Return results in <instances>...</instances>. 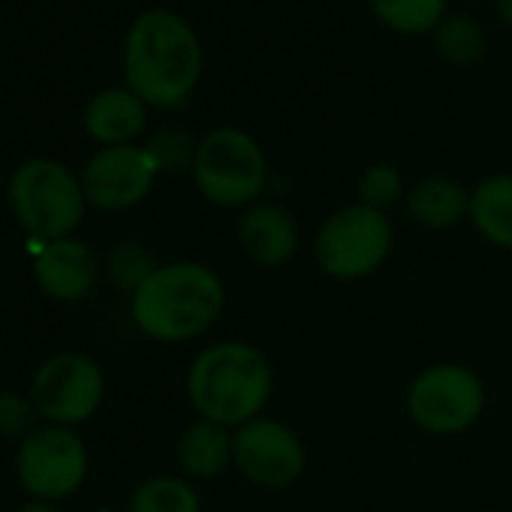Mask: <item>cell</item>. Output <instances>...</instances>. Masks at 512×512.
<instances>
[{
	"instance_id": "obj_1",
	"label": "cell",
	"mask_w": 512,
	"mask_h": 512,
	"mask_svg": "<svg viewBox=\"0 0 512 512\" xmlns=\"http://www.w3.org/2000/svg\"><path fill=\"white\" fill-rule=\"evenodd\" d=\"M202 76V46L193 28L172 10L142 13L124 43L127 88L157 109L181 106Z\"/></svg>"
},
{
	"instance_id": "obj_2",
	"label": "cell",
	"mask_w": 512,
	"mask_h": 512,
	"mask_svg": "<svg viewBox=\"0 0 512 512\" xmlns=\"http://www.w3.org/2000/svg\"><path fill=\"white\" fill-rule=\"evenodd\" d=\"M226 308V287L214 269L193 260L157 266L130 296L139 332L160 344L202 338Z\"/></svg>"
},
{
	"instance_id": "obj_3",
	"label": "cell",
	"mask_w": 512,
	"mask_h": 512,
	"mask_svg": "<svg viewBox=\"0 0 512 512\" xmlns=\"http://www.w3.org/2000/svg\"><path fill=\"white\" fill-rule=\"evenodd\" d=\"M272 386L275 377L266 353L238 338L205 347L187 371V398L199 419L232 431L263 416Z\"/></svg>"
},
{
	"instance_id": "obj_4",
	"label": "cell",
	"mask_w": 512,
	"mask_h": 512,
	"mask_svg": "<svg viewBox=\"0 0 512 512\" xmlns=\"http://www.w3.org/2000/svg\"><path fill=\"white\" fill-rule=\"evenodd\" d=\"M7 196L16 220L46 244L70 238L88 208L82 178L49 157L25 160L13 172Z\"/></svg>"
},
{
	"instance_id": "obj_5",
	"label": "cell",
	"mask_w": 512,
	"mask_h": 512,
	"mask_svg": "<svg viewBox=\"0 0 512 512\" xmlns=\"http://www.w3.org/2000/svg\"><path fill=\"white\" fill-rule=\"evenodd\" d=\"M190 172L199 193L220 208H250L269 184L266 151L250 133L235 127L202 136Z\"/></svg>"
},
{
	"instance_id": "obj_6",
	"label": "cell",
	"mask_w": 512,
	"mask_h": 512,
	"mask_svg": "<svg viewBox=\"0 0 512 512\" xmlns=\"http://www.w3.org/2000/svg\"><path fill=\"white\" fill-rule=\"evenodd\" d=\"M392 241L395 229L389 214L353 202L323 220L314 241V260L335 281H362L389 260Z\"/></svg>"
},
{
	"instance_id": "obj_7",
	"label": "cell",
	"mask_w": 512,
	"mask_h": 512,
	"mask_svg": "<svg viewBox=\"0 0 512 512\" xmlns=\"http://www.w3.org/2000/svg\"><path fill=\"white\" fill-rule=\"evenodd\" d=\"M407 413L413 425L434 437H452L485 413V386L476 371L458 362L428 365L407 386Z\"/></svg>"
},
{
	"instance_id": "obj_8",
	"label": "cell",
	"mask_w": 512,
	"mask_h": 512,
	"mask_svg": "<svg viewBox=\"0 0 512 512\" xmlns=\"http://www.w3.org/2000/svg\"><path fill=\"white\" fill-rule=\"evenodd\" d=\"M16 476L34 500H64L88 479V446L76 428L46 422L19 443Z\"/></svg>"
},
{
	"instance_id": "obj_9",
	"label": "cell",
	"mask_w": 512,
	"mask_h": 512,
	"mask_svg": "<svg viewBox=\"0 0 512 512\" xmlns=\"http://www.w3.org/2000/svg\"><path fill=\"white\" fill-rule=\"evenodd\" d=\"M308 464L299 434L269 416H256L232 431V467L256 488H293Z\"/></svg>"
},
{
	"instance_id": "obj_10",
	"label": "cell",
	"mask_w": 512,
	"mask_h": 512,
	"mask_svg": "<svg viewBox=\"0 0 512 512\" xmlns=\"http://www.w3.org/2000/svg\"><path fill=\"white\" fill-rule=\"evenodd\" d=\"M103 392L106 377L91 356L58 353L37 368L28 395L49 425L76 428L100 410Z\"/></svg>"
},
{
	"instance_id": "obj_11",
	"label": "cell",
	"mask_w": 512,
	"mask_h": 512,
	"mask_svg": "<svg viewBox=\"0 0 512 512\" xmlns=\"http://www.w3.org/2000/svg\"><path fill=\"white\" fill-rule=\"evenodd\" d=\"M157 175L160 172L145 145H112L100 148L79 178L88 205L100 211H127L151 193Z\"/></svg>"
},
{
	"instance_id": "obj_12",
	"label": "cell",
	"mask_w": 512,
	"mask_h": 512,
	"mask_svg": "<svg viewBox=\"0 0 512 512\" xmlns=\"http://www.w3.org/2000/svg\"><path fill=\"white\" fill-rule=\"evenodd\" d=\"M97 256L79 238H61L40 250L34 263V278L40 290L55 302H82L97 287Z\"/></svg>"
},
{
	"instance_id": "obj_13",
	"label": "cell",
	"mask_w": 512,
	"mask_h": 512,
	"mask_svg": "<svg viewBox=\"0 0 512 512\" xmlns=\"http://www.w3.org/2000/svg\"><path fill=\"white\" fill-rule=\"evenodd\" d=\"M238 244L256 266L278 269L299 250L296 217L278 202H253L238 220Z\"/></svg>"
},
{
	"instance_id": "obj_14",
	"label": "cell",
	"mask_w": 512,
	"mask_h": 512,
	"mask_svg": "<svg viewBox=\"0 0 512 512\" xmlns=\"http://www.w3.org/2000/svg\"><path fill=\"white\" fill-rule=\"evenodd\" d=\"M145 121V103L130 88H106L85 109V130L103 148L133 145V139L145 130Z\"/></svg>"
},
{
	"instance_id": "obj_15",
	"label": "cell",
	"mask_w": 512,
	"mask_h": 512,
	"mask_svg": "<svg viewBox=\"0 0 512 512\" xmlns=\"http://www.w3.org/2000/svg\"><path fill=\"white\" fill-rule=\"evenodd\" d=\"M404 202L413 220L434 232L455 229L470 214V193L455 178L446 175H428L416 181L407 190Z\"/></svg>"
},
{
	"instance_id": "obj_16",
	"label": "cell",
	"mask_w": 512,
	"mask_h": 512,
	"mask_svg": "<svg viewBox=\"0 0 512 512\" xmlns=\"http://www.w3.org/2000/svg\"><path fill=\"white\" fill-rule=\"evenodd\" d=\"M178 464L190 479H214L232 467V428L196 419L178 440Z\"/></svg>"
},
{
	"instance_id": "obj_17",
	"label": "cell",
	"mask_w": 512,
	"mask_h": 512,
	"mask_svg": "<svg viewBox=\"0 0 512 512\" xmlns=\"http://www.w3.org/2000/svg\"><path fill=\"white\" fill-rule=\"evenodd\" d=\"M470 223L494 247L512 250V175H491L470 193Z\"/></svg>"
},
{
	"instance_id": "obj_18",
	"label": "cell",
	"mask_w": 512,
	"mask_h": 512,
	"mask_svg": "<svg viewBox=\"0 0 512 512\" xmlns=\"http://www.w3.org/2000/svg\"><path fill=\"white\" fill-rule=\"evenodd\" d=\"M130 512H202L199 491L181 476H151L136 485L127 503Z\"/></svg>"
},
{
	"instance_id": "obj_19",
	"label": "cell",
	"mask_w": 512,
	"mask_h": 512,
	"mask_svg": "<svg viewBox=\"0 0 512 512\" xmlns=\"http://www.w3.org/2000/svg\"><path fill=\"white\" fill-rule=\"evenodd\" d=\"M488 43H485V31L479 28L476 19L470 16H446L437 28H434V52L452 64V67H473L482 61Z\"/></svg>"
},
{
	"instance_id": "obj_20",
	"label": "cell",
	"mask_w": 512,
	"mask_h": 512,
	"mask_svg": "<svg viewBox=\"0 0 512 512\" xmlns=\"http://www.w3.org/2000/svg\"><path fill=\"white\" fill-rule=\"evenodd\" d=\"M371 10L398 34H428L446 19V0H371Z\"/></svg>"
},
{
	"instance_id": "obj_21",
	"label": "cell",
	"mask_w": 512,
	"mask_h": 512,
	"mask_svg": "<svg viewBox=\"0 0 512 512\" xmlns=\"http://www.w3.org/2000/svg\"><path fill=\"white\" fill-rule=\"evenodd\" d=\"M196 148L199 142H193V136L181 127H166V130H157L148 142H145V151L151 154L157 172H184V169H193V160H196Z\"/></svg>"
},
{
	"instance_id": "obj_22",
	"label": "cell",
	"mask_w": 512,
	"mask_h": 512,
	"mask_svg": "<svg viewBox=\"0 0 512 512\" xmlns=\"http://www.w3.org/2000/svg\"><path fill=\"white\" fill-rule=\"evenodd\" d=\"M407 196L404 190V178L395 166L389 163H374L362 172L359 178V202L368 205V208H377V211H389L395 208L401 199Z\"/></svg>"
},
{
	"instance_id": "obj_23",
	"label": "cell",
	"mask_w": 512,
	"mask_h": 512,
	"mask_svg": "<svg viewBox=\"0 0 512 512\" xmlns=\"http://www.w3.org/2000/svg\"><path fill=\"white\" fill-rule=\"evenodd\" d=\"M40 410L34 407L31 395L19 392H0V437L7 440H25L40 428Z\"/></svg>"
},
{
	"instance_id": "obj_24",
	"label": "cell",
	"mask_w": 512,
	"mask_h": 512,
	"mask_svg": "<svg viewBox=\"0 0 512 512\" xmlns=\"http://www.w3.org/2000/svg\"><path fill=\"white\" fill-rule=\"evenodd\" d=\"M157 269V263L151 260V253H145L139 244L124 241L115 253H112V275L121 287L136 290L151 272Z\"/></svg>"
},
{
	"instance_id": "obj_25",
	"label": "cell",
	"mask_w": 512,
	"mask_h": 512,
	"mask_svg": "<svg viewBox=\"0 0 512 512\" xmlns=\"http://www.w3.org/2000/svg\"><path fill=\"white\" fill-rule=\"evenodd\" d=\"M19 512H61L55 503H46V500H31L28 506H22Z\"/></svg>"
},
{
	"instance_id": "obj_26",
	"label": "cell",
	"mask_w": 512,
	"mask_h": 512,
	"mask_svg": "<svg viewBox=\"0 0 512 512\" xmlns=\"http://www.w3.org/2000/svg\"><path fill=\"white\" fill-rule=\"evenodd\" d=\"M497 13H500V22L512 28V0H497Z\"/></svg>"
}]
</instances>
